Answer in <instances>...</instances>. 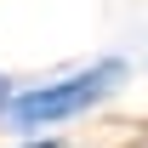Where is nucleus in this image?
I'll return each mask as SVG.
<instances>
[{"mask_svg":"<svg viewBox=\"0 0 148 148\" xmlns=\"http://www.w3.org/2000/svg\"><path fill=\"white\" fill-rule=\"evenodd\" d=\"M120 86H125V63H120V57H97V63L63 74V80L12 91V103H6L0 120H6L12 131H46V125H63V120L91 114L97 103H108Z\"/></svg>","mask_w":148,"mask_h":148,"instance_id":"1","label":"nucleus"},{"mask_svg":"<svg viewBox=\"0 0 148 148\" xmlns=\"http://www.w3.org/2000/svg\"><path fill=\"white\" fill-rule=\"evenodd\" d=\"M12 91H17V86H12V80L0 74V114H6V103H12Z\"/></svg>","mask_w":148,"mask_h":148,"instance_id":"2","label":"nucleus"},{"mask_svg":"<svg viewBox=\"0 0 148 148\" xmlns=\"http://www.w3.org/2000/svg\"><path fill=\"white\" fill-rule=\"evenodd\" d=\"M29 148H57V143H29Z\"/></svg>","mask_w":148,"mask_h":148,"instance_id":"3","label":"nucleus"}]
</instances>
